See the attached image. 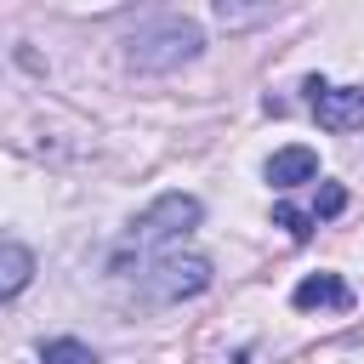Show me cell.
Returning <instances> with one entry per match:
<instances>
[{
	"label": "cell",
	"instance_id": "cell-1",
	"mask_svg": "<svg viewBox=\"0 0 364 364\" xmlns=\"http://www.w3.org/2000/svg\"><path fill=\"white\" fill-rule=\"evenodd\" d=\"M205 51V28L182 11H159V17H142L131 34H125V68L136 74H171L182 63H193Z\"/></svg>",
	"mask_w": 364,
	"mask_h": 364
},
{
	"label": "cell",
	"instance_id": "cell-7",
	"mask_svg": "<svg viewBox=\"0 0 364 364\" xmlns=\"http://www.w3.org/2000/svg\"><path fill=\"white\" fill-rule=\"evenodd\" d=\"M28 279H34V250L17 245V239H0V301L23 296Z\"/></svg>",
	"mask_w": 364,
	"mask_h": 364
},
{
	"label": "cell",
	"instance_id": "cell-4",
	"mask_svg": "<svg viewBox=\"0 0 364 364\" xmlns=\"http://www.w3.org/2000/svg\"><path fill=\"white\" fill-rule=\"evenodd\" d=\"M307 108L324 131H364V85H330V80H307Z\"/></svg>",
	"mask_w": 364,
	"mask_h": 364
},
{
	"label": "cell",
	"instance_id": "cell-6",
	"mask_svg": "<svg viewBox=\"0 0 364 364\" xmlns=\"http://www.w3.org/2000/svg\"><path fill=\"white\" fill-rule=\"evenodd\" d=\"M273 188H301V182H318V154L313 148H279L273 159H267V171H262Z\"/></svg>",
	"mask_w": 364,
	"mask_h": 364
},
{
	"label": "cell",
	"instance_id": "cell-8",
	"mask_svg": "<svg viewBox=\"0 0 364 364\" xmlns=\"http://www.w3.org/2000/svg\"><path fill=\"white\" fill-rule=\"evenodd\" d=\"M40 364H97V353L74 336H51V341H40Z\"/></svg>",
	"mask_w": 364,
	"mask_h": 364
},
{
	"label": "cell",
	"instance_id": "cell-3",
	"mask_svg": "<svg viewBox=\"0 0 364 364\" xmlns=\"http://www.w3.org/2000/svg\"><path fill=\"white\" fill-rule=\"evenodd\" d=\"M136 284L148 301H188L210 284V262L199 250H159L148 267H136Z\"/></svg>",
	"mask_w": 364,
	"mask_h": 364
},
{
	"label": "cell",
	"instance_id": "cell-9",
	"mask_svg": "<svg viewBox=\"0 0 364 364\" xmlns=\"http://www.w3.org/2000/svg\"><path fill=\"white\" fill-rule=\"evenodd\" d=\"M279 6H233V0H216V23L222 28H250V23H273Z\"/></svg>",
	"mask_w": 364,
	"mask_h": 364
},
{
	"label": "cell",
	"instance_id": "cell-10",
	"mask_svg": "<svg viewBox=\"0 0 364 364\" xmlns=\"http://www.w3.org/2000/svg\"><path fill=\"white\" fill-rule=\"evenodd\" d=\"M341 210H347V188H341V182H324L318 199H313V222H318V216H341Z\"/></svg>",
	"mask_w": 364,
	"mask_h": 364
},
{
	"label": "cell",
	"instance_id": "cell-2",
	"mask_svg": "<svg viewBox=\"0 0 364 364\" xmlns=\"http://www.w3.org/2000/svg\"><path fill=\"white\" fill-rule=\"evenodd\" d=\"M199 216H205V205H199L193 193H159V199L125 228V245H119L114 262H125L131 250H136V256H154L159 245H171V239H182L188 228H199Z\"/></svg>",
	"mask_w": 364,
	"mask_h": 364
},
{
	"label": "cell",
	"instance_id": "cell-5",
	"mask_svg": "<svg viewBox=\"0 0 364 364\" xmlns=\"http://www.w3.org/2000/svg\"><path fill=\"white\" fill-rule=\"evenodd\" d=\"M290 301L301 307V313H313V307H330V313H347L353 307V284L341 279V273H307L296 290H290Z\"/></svg>",
	"mask_w": 364,
	"mask_h": 364
},
{
	"label": "cell",
	"instance_id": "cell-11",
	"mask_svg": "<svg viewBox=\"0 0 364 364\" xmlns=\"http://www.w3.org/2000/svg\"><path fill=\"white\" fill-rule=\"evenodd\" d=\"M273 222H279L290 239H307V233H313V210H296V205H279V210H273Z\"/></svg>",
	"mask_w": 364,
	"mask_h": 364
}]
</instances>
